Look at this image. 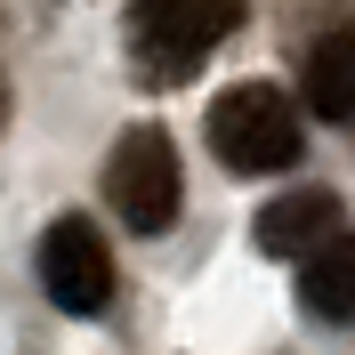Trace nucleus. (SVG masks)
<instances>
[{"label":"nucleus","mask_w":355,"mask_h":355,"mask_svg":"<svg viewBox=\"0 0 355 355\" xmlns=\"http://www.w3.org/2000/svg\"><path fill=\"white\" fill-rule=\"evenodd\" d=\"M210 154L234 178H266L299 162V105L275 81H234L210 97Z\"/></svg>","instance_id":"f257e3e1"},{"label":"nucleus","mask_w":355,"mask_h":355,"mask_svg":"<svg viewBox=\"0 0 355 355\" xmlns=\"http://www.w3.org/2000/svg\"><path fill=\"white\" fill-rule=\"evenodd\" d=\"M243 24V0H130V49L146 81H186Z\"/></svg>","instance_id":"f03ea898"},{"label":"nucleus","mask_w":355,"mask_h":355,"mask_svg":"<svg viewBox=\"0 0 355 355\" xmlns=\"http://www.w3.org/2000/svg\"><path fill=\"white\" fill-rule=\"evenodd\" d=\"M105 194H113V210L130 218V234H170L178 210H186V170H178L170 130H154V121L121 130V146H113V162H105Z\"/></svg>","instance_id":"7ed1b4c3"},{"label":"nucleus","mask_w":355,"mask_h":355,"mask_svg":"<svg viewBox=\"0 0 355 355\" xmlns=\"http://www.w3.org/2000/svg\"><path fill=\"white\" fill-rule=\"evenodd\" d=\"M33 266H41V291H49V307H65V315H105L113 307V259H105V234L89 218H49L41 250H33Z\"/></svg>","instance_id":"20e7f679"},{"label":"nucleus","mask_w":355,"mask_h":355,"mask_svg":"<svg viewBox=\"0 0 355 355\" xmlns=\"http://www.w3.org/2000/svg\"><path fill=\"white\" fill-rule=\"evenodd\" d=\"M331 234H347V226H339V194H323V186L283 194V202L259 210V250L266 259H315Z\"/></svg>","instance_id":"39448f33"},{"label":"nucleus","mask_w":355,"mask_h":355,"mask_svg":"<svg viewBox=\"0 0 355 355\" xmlns=\"http://www.w3.org/2000/svg\"><path fill=\"white\" fill-rule=\"evenodd\" d=\"M299 307L315 323H355V234H331L315 259H299Z\"/></svg>","instance_id":"423d86ee"},{"label":"nucleus","mask_w":355,"mask_h":355,"mask_svg":"<svg viewBox=\"0 0 355 355\" xmlns=\"http://www.w3.org/2000/svg\"><path fill=\"white\" fill-rule=\"evenodd\" d=\"M307 105L323 121H355V24H339L307 49Z\"/></svg>","instance_id":"0eeeda50"},{"label":"nucleus","mask_w":355,"mask_h":355,"mask_svg":"<svg viewBox=\"0 0 355 355\" xmlns=\"http://www.w3.org/2000/svg\"><path fill=\"white\" fill-rule=\"evenodd\" d=\"M0 121H8V73H0Z\"/></svg>","instance_id":"6e6552de"}]
</instances>
